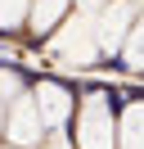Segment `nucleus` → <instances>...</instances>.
I'll return each instance as SVG.
<instances>
[{
  "mask_svg": "<svg viewBox=\"0 0 144 149\" xmlns=\"http://www.w3.org/2000/svg\"><path fill=\"white\" fill-rule=\"evenodd\" d=\"M135 27V5L131 0H113L104 14H99L95 23V41H99V54H117V50L126 45V36H131Z\"/></svg>",
  "mask_w": 144,
  "mask_h": 149,
  "instance_id": "3",
  "label": "nucleus"
},
{
  "mask_svg": "<svg viewBox=\"0 0 144 149\" xmlns=\"http://www.w3.org/2000/svg\"><path fill=\"white\" fill-rule=\"evenodd\" d=\"M0 95H9V100H14V95H23V91H18V77L0 72Z\"/></svg>",
  "mask_w": 144,
  "mask_h": 149,
  "instance_id": "10",
  "label": "nucleus"
},
{
  "mask_svg": "<svg viewBox=\"0 0 144 149\" xmlns=\"http://www.w3.org/2000/svg\"><path fill=\"white\" fill-rule=\"evenodd\" d=\"M117 149H144V104H131L117 122Z\"/></svg>",
  "mask_w": 144,
  "mask_h": 149,
  "instance_id": "6",
  "label": "nucleus"
},
{
  "mask_svg": "<svg viewBox=\"0 0 144 149\" xmlns=\"http://www.w3.org/2000/svg\"><path fill=\"white\" fill-rule=\"evenodd\" d=\"M27 9H32V0H0V27L27 23Z\"/></svg>",
  "mask_w": 144,
  "mask_h": 149,
  "instance_id": "9",
  "label": "nucleus"
},
{
  "mask_svg": "<svg viewBox=\"0 0 144 149\" xmlns=\"http://www.w3.org/2000/svg\"><path fill=\"white\" fill-rule=\"evenodd\" d=\"M68 14V0H32V9H27V27L41 36V32H50L54 23Z\"/></svg>",
  "mask_w": 144,
  "mask_h": 149,
  "instance_id": "7",
  "label": "nucleus"
},
{
  "mask_svg": "<svg viewBox=\"0 0 144 149\" xmlns=\"http://www.w3.org/2000/svg\"><path fill=\"white\" fill-rule=\"evenodd\" d=\"M32 100H36V109H41V122H45V127H54V131H63V122H68L72 109H77L72 91H68V86H59V81H41V86L32 91Z\"/></svg>",
  "mask_w": 144,
  "mask_h": 149,
  "instance_id": "5",
  "label": "nucleus"
},
{
  "mask_svg": "<svg viewBox=\"0 0 144 149\" xmlns=\"http://www.w3.org/2000/svg\"><path fill=\"white\" fill-rule=\"evenodd\" d=\"M77 149H117V118L104 95H86L77 109Z\"/></svg>",
  "mask_w": 144,
  "mask_h": 149,
  "instance_id": "1",
  "label": "nucleus"
},
{
  "mask_svg": "<svg viewBox=\"0 0 144 149\" xmlns=\"http://www.w3.org/2000/svg\"><path fill=\"white\" fill-rule=\"evenodd\" d=\"M41 131H45V122H41L36 100L32 95H14L9 100V118H5V140L18 145V149H32V145H41Z\"/></svg>",
  "mask_w": 144,
  "mask_h": 149,
  "instance_id": "2",
  "label": "nucleus"
},
{
  "mask_svg": "<svg viewBox=\"0 0 144 149\" xmlns=\"http://www.w3.org/2000/svg\"><path fill=\"white\" fill-rule=\"evenodd\" d=\"M81 5V14H95V9H104V0H77Z\"/></svg>",
  "mask_w": 144,
  "mask_h": 149,
  "instance_id": "11",
  "label": "nucleus"
},
{
  "mask_svg": "<svg viewBox=\"0 0 144 149\" xmlns=\"http://www.w3.org/2000/svg\"><path fill=\"white\" fill-rule=\"evenodd\" d=\"M122 54H126L131 68H144V18H135V27H131V36H126Z\"/></svg>",
  "mask_w": 144,
  "mask_h": 149,
  "instance_id": "8",
  "label": "nucleus"
},
{
  "mask_svg": "<svg viewBox=\"0 0 144 149\" xmlns=\"http://www.w3.org/2000/svg\"><path fill=\"white\" fill-rule=\"evenodd\" d=\"M54 54L68 59V63H90V59L99 54V41H95V23H90V14L72 18L68 27L54 36Z\"/></svg>",
  "mask_w": 144,
  "mask_h": 149,
  "instance_id": "4",
  "label": "nucleus"
},
{
  "mask_svg": "<svg viewBox=\"0 0 144 149\" xmlns=\"http://www.w3.org/2000/svg\"><path fill=\"white\" fill-rule=\"evenodd\" d=\"M9 149H18V145H9Z\"/></svg>",
  "mask_w": 144,
  "mask_h": 149,
  "instance_id": "12",
  "label": "nucleus"
}]
</instances>
